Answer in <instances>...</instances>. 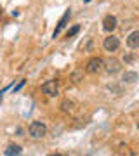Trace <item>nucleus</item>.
Returning <instances> with one entry per match:
<instances>
[{
	"label": "nucleus",
	"instance_id": "f8f14e48",
	"mask_svg": "<svg viewBox=\"0 0 139 156\" xmlns=\"http://www.w3.org/2000/svg\"><path fill=\"white\" fill-rule=\"evenodd\" d=\"M70 80H71L73 83H78L80 80H83V69H80V68H78V69H75V71L70 75Z\"/></svg>",
	"mask_w": 139,
	"mask_h": 156
},
{
	"label": "nucleus",
	"instance_id": "423d86ee",
	"mask_svg": "<svg viewBox=\"0 0 139 156\" xmlns=\"http://www.w3.org/2000/svg\"><path fill=\"white\" fill-rule=\"evenodd\" d=\"M70 17H71V9H66V12L63 14V17L59 19V23H57V26H56V30H54V33H52V38H57V35L61 33L63 30H64V26L68 24Z\"/></svg>",
	"mask_w": 139,
	"mask_h": 156
},
{
	"label": "nucleus",
	"instance_id": "4468645a",
	"mask_svg": "<svg viewBox=\"0 0 139 156\" xmlns=\"http://www.w3.org/2000/svg\"><path fill=\"white\" fill-rule=\"evenodd\" d=\"M24 83H26V80H19V83H17L16 87H14V92H19V90H21L23 87H24Z\"/></svg>",
	"mask_w": 139,
	"mask_h": 156
},
{
	"label": "nucleus",
	"instance_id": "1a4fd4ad",
	"mask_svg": "<svg viewBox=\"0 0 139 156\" xmlns=\"http://www.w3.org/2000/svg\"><path fill=\"white\" fill-rule=\"evenodd\" d=\"M139 80V76H137V73L136 71H125L122 75V82L123 83H136Z\"/></svg>",
	"mask_w": 139,
	"mask_h": 156
},
{
	"label": "nucleus",
	"instance_id": "7ed1b4c3",
	"mask_svg": "<svg viewBox=\"0 0 139 156\" xmlns=\"http://www.w3.org/2000/svg\"><path fill=\"white\" fill-rule=\"evenodd\" d=\"M120 69H122V62L118 61L117 57H108V59H104V71L108 75H117Z\"/></svg>",
	"mask_w": 139,
	"mask_h": 156
},
{
	"label": "nucleus",
	"instance_id": "39448f33",
	"mask_svg": "<svg viewBox=\"0 0 139 156\" xmlns=\"http://www.w3.org/2000/svg\"><path fill=\"white\" fill-rule=\"evenodd\" d=\"M42 92H44L45 95H49V97H56V95H59L57 83H56L54 80H47L45 83H42Z\"/></svg>",
	"mask_w": 139,
	"mask_h": 156
},
{
	"label": "nucleus",
	"instance_id": "f257e3e1",
	"mask_svg": "<svg viewBox=\"0 0 139 156\" xmlns=\"http://www.w3.org/2000/svg\"><path fill=\"white\" fill-rule=\"evenodd\" d=\"M104 69V59L103 57H90L87 64H85V71L89 73V75H97Z\"/></svg>",
	"mask_w": 139,
	"mask_h": 156
},
{
	"label": "nucleus",
	"instance_id": "f03ea898",
	"mask_svg": "<svg viewBox=\"0 0 139 156\" xmlns=\"http://www.w3.org/2000/svg\"><path fill=\"white\" fill-rule=\"evenodd\" d=\"M28 132H30V135H31L33 139H42V137L47 135V127H45V123H42V122H31Z\"/></svg>",
	"mask_w": 139,
	"mask_h": 156
},
{
	"label": "nucleus",
	"instance_id": "2eb2a0df",
	"mask_svg": "<svg viewBox=\"0 0 139 156\" xmlns=\"http://www.w3.org/2000/svg\"><path fill=\"white\" fill-rule=\"evenodd\" d=\"M83 2H85V4H89V2H92V0H83Z\"/></svg>",
	"mask_w": 139,
	"mask_h": 156
},
{
	"label": "nucleus",
	"instance_id": "6e6552de",
	"mask_svg": "<svg viewBox=\"0 0 139 156\" xmlns=\"http://www.w3.org/2000/svg\"><path fill=\"white\" fill-rule=\"evenodd\" d=\"M127 45L130 49H139V30L137 31H132L127 37Z\"/></svg>",
	"mask_w": 139,
	"mask_h": 156
},
{
	"label": "nucleus",
	"instance_id": "ddd939ff",
	"mask_svg": "<svg viewBox=\"0 0 139 156\" xmlns=\"http://www.w3.org/2000/svg\"><path fill=\"white\" fill-rule=\"evenodd\" d=\"M78 30H80V26L78 24H75V26H71V28L66 31V38H71V37H75V35L78 33Z\"/></svg>",
	"mask_w": 139,
	"mask_h": 156
},
{
	"label": "nucleus",
	"instance_id": "9b49d317",
	"mask_svg": "<svg viewBox=\"0 0 139 156\" xmlns=\"http://www.w3.org/2000/svg\"><path fill=\"white\" fill-rule=\"evenodd\" d=\"M75 108H77V104L73 102V101L66 99V101H63L61 102V111L63 113H73L75 111Z\"/></svg>",
	"mask_w": 139,
	"mask_h": 156
},
{
	"label": "nucleus",
	"instance_id": "20e7f679",
	"mask_svg": "<svg viewBox=\"0 0 139 156\" xmlns=\"http://www.w3.org/2000/svg\"><path fill=\"white\" fill-rule=\"evenodd\" d=\"M103 47H104V50H108V52H115V50H118V47H120V38L115 37V35H110V37H106V38L103 40Z\"/></svg>",
	"mask_w": 139,
	"mask_h": 156
},
{
	"label": "nucleus",
	"instance_id": "0eeeda50",
	"mask_svg": "<svg viewBox=\"0 0 139 156\" xmlns=\"http://www.w3.org/2000/svg\"><path fill=\"white\" fill-rule=\"evenodd\" d=\"M117 26H118V19H117V16H106L104 19H103V30L104 31H113V30H117Z\"/></svg>",
	"mask_w": 139,
	"mask_h": 156
},
{
	"label": "nucleus",
	"instance_id": "9d476101",
	"mask_svg": "<svg viewBox=\"0 0 139 156\" xmlns=\"http://www.w3.org/2000/svg\"><path fill=\"white\" fill-rule=\"evenodd\" d=\"M21 153H23V147H21V146H17V144H11V146H7L5 149H4V154H5V156L21 154Z\"/></svg>",
	"mask_w": 139,
	"mask_h": 156
}]
</instances>
